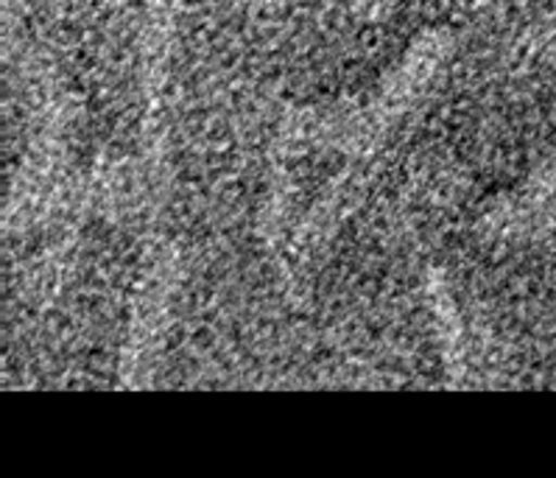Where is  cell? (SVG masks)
Listing matches in <instances>:
<instances>
[{
    "mask_svg": "<svg viewBox=\"0 0 556 478\" xmlns=\"http://www.w3.org/2000/svg\"><path fill=\"white\" fill-rule=\"evenodd\" d=\"M182 0H151L149 23H146L143 40V146L146 168H149V190L157 197L163 185L165 168V135H163V96L168 79L170 48L177 34V14Z\"/></svg>",
    "mask_w": 556,
    "mask_h": 478,
    "instance_id": "cell-1",
    "label": "cell"
},
{
    "mask_svg": "<svg viewBox=\"0 0 556 478\" xmlns=\"http://www.w3.org/2000/svg\"><path fill=\"white\" fill-rule=\"evenodd\" d=\"M179 282V252L165 250L154 257L149 277L138 294L135 319H131L129 339H126L124 358H121V383L124 387H143L149 383L151 364L157 358L160 341L168 325L170 302Z\"/></svg>",
    "mask_w": 556,
    "mask_h": 478,
    "instance_id": "cell-2",
    "label": "cell"
},
{
    "mask_svg": "<svg viewBox=\"0 0 556 478\" xmlns=\"http://www.w3.org/2000/svg\"><path fill=\"white\" fill-rule=\"evenodd\" d=\"M428 297H431L433 319H437L439 328V341H442V350H445V364L447 375L453 378V383H465L467 380V348L465 336H462V322H458L456 305H453L451 289H447L445 277L439 272H428Z\"/></svg>",
    "mask_w": 556,
    "mask_h": 478,
    "instance_id": "cell-3",
    "label": "cell"
}]
</instances>
